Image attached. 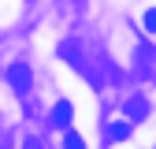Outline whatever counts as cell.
<instances>
[{
  "label": "cell",
  "instance_id": "cell-1",
  "mask_svg": "<svg viewBox=\"0 0 156 149\" xmlns=\"http://www.w3.org/2000/svg\"><path fill=\"white\" fill-rule=\"evenodd\" d=\"M134 74L138 78H156V45H141L134 56Z\"/></svg>",
  "mask_w": 156,
  "mask_h": 149
},
{
  "label": "cell",
  "instance_id": "cell-2",
  "mask_svg": "<svg viewBox=\"0 0 156 149\" xmlns=\"http://www.w3.org/2000/svg\"><path fill=\"white\" fill-rule=\"evenodd\" d=\"M8 82L15 86V93H30V86H34L30 67H26V64H11V67H8Z\"/></svg>",
  "mask_w": 156,
  "mask_h": 149
},
{
  "label": "cell",
  "instance_id": "cell-3",
  "mask_svg": "<svg viewBox=\"0 0 156 149\" xmlns=\"http://www.w3.org/2000/svg\"><path fill=\"white\" fill-rule=\"evenodd\" d=\"M71 112H74V108H71V101H60V104L52 108L48 123H52V127H67V123H71Z\"/></svg>",
  "mask_w": 156,
  "mask_h": 149
},
{
  "label": "cell",
  "instance_id": "cell-4",
  "mask_svg": "<svg viewBox=\"0 0 156 149\" xmlns=\"http://www.w3.org/2000/svg\"><path fill=\"white\" fill-rule=\"evenodd\" d=\"M145 112H149V104H145L141 97H134V101H126V116H130V119H141Z\"/></svg>",
  "mask_w": 156,
  "mask_h": 149
},
{
  "label": "cell",
  "instance_id": "cell-5",
  "mask_svg": "<svg viewBox=\"0 0 156 149\" xmlns=\"http://www.w3.org/2000/svg\"><path fill=\"white\" fill-rule=\"evenodd\" d=\"M123 138H130V127L126 123H112L108 127V142H123Z\"/></svg>",
  "mask_w": 156,
  "mask_h": 149
},
{
  "label": "cell",
  "instance_id": "cell-6",
  "mask_svg": "<svg viewBox=\"0 0 156 149\" xmlns=\"http://www.w3.org/2000/svg\"><path fill=\"white\" fill-rule=\"evenodd\" d=\"M23 149H52L41 134H30V138H23Z\"/></svg>",
  "mask_w": 156,
  "mask_h": 149
},
{
  "label": "cell",
  "instance_id": "cell-7",
  "mask_svg": "<svg viewBox=\"0 0 156 149\" xmlns=\"http://www.w3.org/2000/svg\"><path fill=\"white\" fill-rule=\"evenodd\" d=\"M63 149H86V142H82V134H63Z\"/></svg>",
  "mask_w": 156,
  "mask_h": 149
},
{
  "label": "cell",
  "instance_id": "cell-8",
  "mask_svg": "<svg viewBox=\"0 0 156 149\" xmlns=\"http://www.w3.org/2000/svg\"><path fill=\"white\" fill-rule=\"evenodd\" d=\"M145 30H156V8L145 11Z\"/></svg>",
  "mask_w": 156,
  "mask_h": 149
}]
</instances>
